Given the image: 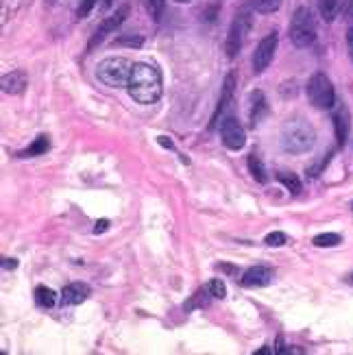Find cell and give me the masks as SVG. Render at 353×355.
Masks as SVG:
<instances>
[{
	"mask_svg": "<svg viewBox=\"0 0 353 355\" xmlns=\"http://www.w3.org/2000/svg\"><path fill=\"white\" fill-rule=\"evenodd\" d=\"M277 179H279V183H284V188L290 190L293 194L301 192V181L295 173H277Z\"/></svg>",
	"mask_w": 353,
	"mask_h": 355,
	"instance_id": "obj_20",
	"label": "cell"
},
{
	"mask_svg": "<svg viewBox=\"0 0 353 355\" xmlns=\"http://www.w3.org/2000/svg\"><path fill=\"white\" fill-rule=\"evenodd\" d=\"M112 5H114V0H105V3H103V7H105V9H110Z\"/></svg>",
	"mask_w": 353,
	"mask_h": 355,
	"instance_id": "obj_35",
	"label": "cell"
},
{
	"mask_svg": "<svg viewBox=\"0 0 353 355\" xmlns=\"http://www.w3.org/2000/svg\"><path fill=\"white\" fill-rule=\"evenodd\" d=\"M316 142V133L312 125L303 118H293L288 120L282 129V146L293 153V155H303V153L312 150Z\"/></svg>",
	"mask_w": 353,
	"mask_h": 355,
	"instance_id": "obj_2",
	"label": "cell"
},
{
	"mask_svg": "<svg viewBox=\"0 0 353 355\" xmlns=\"http://www.w3.org/2000/svg\"><path fill=\"white\" fill-rule=\"evenodd\" d=\"M160 144H162V146H168V148H173V142H171V140H166V137H160Z\"/></svg>",
	"mask_w": 353,
	"mask_h": 355,
	"instance_id": "obj_33",
	"label": "cell"
},
{
	"mask_svg": "<svg viewBox=\"0 0 353 355\" xmlns=\"http://www.w3.org/2000/svg\"><path fill=\"white\" fill-rule=\"evenodd\" d=\"M275 51H277V33H268L266 37L259 40L257 49L253 53V72H264L270 61L275 57Z\"/></svg>",
	"mask_w": 353,
	"mask_h": 355,
	"instance_id": "obj_8",
	"label": "cell"
},
{
	"mask_svg": "<svg viewBox=\"0 0 353 355\" xmlns=\"http://www.w3.org/2000/svg\"><path fill=\"white\" fill-rule=\"evenodd\" d=\"M308 98L316 110H332L336 105L334 85L323 72L312 74V79L308 81Z\"/></svg>",
	"mask_w": 353,
	"mask_h": 355,
	"instance_id": "obj_5",
	"label": "cell"
},
{
	"mask_svg": "<svg viewBox=\"0 0 353 355\" xmlns=\"http://www.w3.org/2000/svg\"><path fill=\"white\" fill-rule=\"evenodd\" d=\"M249 28H251V15L247 11H240L236 15V20L232 22V26H229L227 42H225V51H227L229 59H234L240 53L244 37H247V33H249Z\"/></svg>",
	"mask_w": 353,
	"mask_h": 355,
	"instance_id": "obj_6",
	"label": "cell"
},
{
	"mask_svg": "<svg viewBox=\"0 0 353 355\" xmlns=\"http://www.w3.org/2000/svg\"><path fill=\"white\" fill-rule=\"evenodd\" d=\"M177 3H190V0H177Z\"/></svg>",
	"mask_w": 353,
	"mask_h": 355,
	"instance_id": "obj_37",
	"label": "cell"
},
{
	"mask_svg": "<svg viewBox=\"0 0 353 355\" xmlns=\"http://www.w3.org/2000/svg\"><path fill=\"white\" fill-rule=\"evenodd\" d=\"M35 301H37V305H42V307H55L57 295H55V290H53V288L37 286V288H35Z\"/></svg>",
	"mask_w": 353,
	"mask_h": 355,
	"instance_id": "obj_18",
	"label": "cell"
},
{
	"mask_svg": "<svg viewBox=\"0 0 353 355\" xmlns=\"http://www.w3.org/2000/svg\"><path fill=\"white\" fill-rule=\"evenodd\" d=\"M144 7L150 13V18L155 22H160L164 11H166V0H144Z\"/></svg>",
	"mask_w": 353,
	"mask_h": 355,
	"instance_id": "obj_22",
	"label": "cell"
},
{
	"mask_svg": "<svg viewBox=\"0 0 353 355\" xmlns=\"http://www.w3.org/2000/svg\"><path fill=\"white\" fill-rule=\"evenodd\" d=\"M268 353H273V349H259L255 355H268Z\"/></svg>",
	"mask_w": 353,
	"mask_h": 355,
	"instance_id": "obj_34",
	"label": "cell"
},
{
	"mask_svg": "<svg viewBox=\"0 0 353 355\" xmlns=\"http://www.w3.org/2000/svg\"><path fill=\"white\" fill-rule=\"evenodd\" d=\"M142 37H120L116 40V46H142Z\"/></svg>",
	"mask_w": 353,
	"mask_h": 355,
	"instance_id": "obj_27",
	"label": "cell"
},
{
	"mask_svg": "<svg viewBox=\"0 0 353 355\" xmlns=\"http://www.w3.org/2000/svg\"><path fill=\"white\" fill-rule=\"evenodd\" d=\"M221 137H223V144L232 150H240L247 144V135H244V129L242 125L236 120V118H225L223 125H221Z\"/></svg>",
	"mask_w": 353,
	"mask_h": 355,
	"instance_id": "obj_9",
	"label": "cell"
},
{
	"mask_svg": "<svg viewBox=\"0 0 353 355\" xmlns=\"http://www.w3.org/2000/svg\"><path fill=\"white\" fill-rule=\"evenodd\" d=\"M201 295H203V292H196L194 299H192V301H188V303L183 305V307H186V310H192L194 305H207V299H205V297L201 299Z\"/></svg>",
	"mask_w": 353,
	"mask_h": 355,
	"instance_id": "obj_28",
	"label": "cell"
},
{
	"mask_svg": "<svg viewBox=\"0 0 353 355\" xmlns=\"http://www.w3.org/2000/svg\"><path fill=\"white\" fill-rule=\"evenodd\" d=\"M286 240H288V238H286L284 231H273V234L266 236L264 242H266L268 246H282V244H286Z\"/></svg>",
	"mask_w": 353,
	"mask_h": 355,
	"instance_id": "obj_25",
	"label": "cell"
},
{
	"mask_svg": "<svg viewBox=\"0 0 353 355\" xmlns=\"http://www.w3.org/2000/svg\"><path fill=\"white\" fill-rule=\"evenodd\" d=\"M205 290H207V295L214 297V299H225L227 297V288H225V284L221 279H212Z\"/></svg>",
	"mask_w": 353,
	"mask_h": 355,
	"instance_id": "obj_24",
	"label": "cell"
},
{
	"mask_svg": "<svg viewBox=\"0 0 353 355\" xmlns=\"http://www.w3.org/2000/svg\"><path fill=\"white\" fill-rule=\"evenodd\" d=\"M351 209H353V203H351Z\"/></svg>",
	"mask_w": 353,
	"mask_h": 355,
	"instance_id": "obj_38",
	"label": "cell"
},
{
	"mask_svg": "<svg viewBox=\"0 0 353 355\" xmlns=\"http://www.w3.org/2000/svg\"><path fill=\"white\" fill-rule=\"evenodd\" d=\"M0 83H3L5 94H20V92H24V87L28 85V76L24 70H13V72L5 74Z\"/></svg>",
	"mask_w": 353,
	"mask_h": 355,
	"instance_id": "obj_14",
	"label": "cell"
},
{
	"mask_svg": "<svg viewBox=\"0 0 353 355\" xmlns=\"http://www.w3.org/2000/svg\"><path fill=\"white\" fill-rule=\"evenodd\" d=\"M87 297H89V286L81 284V282H74V284L66 286L64 292H61V305H81Z\"/></svg>",
	"mask_w": 353,
	"mask_h": 355,
	"instance_id": "obj_12",
	"label": "cell"
},
{
	"mask_svg": "<svg viewBox=\"0 0 353 355\" xmlns=\"http://www.w3.org/2000/svg\"><path fill=\"white\" fill-rule=\"evenodd\" d=\"M249 101H251V107H249V120H251V125L255 127V125H259V122H262V118L268 114V103H266L264 92H259V89L251 92Z\"/></svg>",
	"mask_w": 353,
	"mask_h": 355,
	"instance_id": "obj_13",
	"label": "cell"
},
{
	"mask_svg": "<svg viewBox=\"0 0 353 355\" xmlns=\"http://www.w3.org/2000/svg\"><path fill=\"white\" fill-rule=\"evenodd\" d=\"M127 92H129V96L140 105L157 103L164 92V79H162L160 68L153 64H133Z\"/></svg>",
	"mask_w": 353,
	"mask_h": 355,
	"instance_id": "obj_1",
	"label": "cell"
},
{
	"mask_svg": "<svg viewBox=\"0 0 353 355\" xmlns=\"http://www.w3.org/2000/svg\"><path fill=\"white\" fill-rule=\"evenodd\" d=\"M94 5H96V0H83V3L79 5V11H76V15H79V18H87Z\"/></svg>",
	"mask_w": 353,
	"mask_h": 355,
	"instance_id": "obj_26",
	"label": "cell"
},
{
	"mask_svg": "<svg viewBox=\"0 0 353 355\" xmlns=\"http://www.w3.org/2000/svg\"><path fill=\"white\" fill-rule=\"evenodd\" d=\"M343 15L347 20H353V0H343Z\"/></svg>",
	"mask_w": 353,
	"mask_h": 355,
	"instance_id": "obj_29",
	"label": "cell"
},
{
	"mask_svg": "<svg viewBox=\"0 0 353 355\" xmlns=\"http://www.w3.org/2000/svg\"><path fill=\"white\" fill-rule=\"evenodd\" d=\"M249 173H251V177H253L257 183H266V181H268L266 168H264L262 162H259L257 155H249Z\"/></svg>",
	"mask_w": 353,
	"mask_h": 355,
	"instance_id": "obj_19",
	"label": "cell"
},
{
	"mask_svg": "<svg viewBox=\"0 0 353 355\" xmlns=\"http://www.w3.org/2000/svg\"><path fill=\"white\" fill-rule=\"evenodd\" d=\"M347 46H349V55H351V59H353V26L347 31Z\"/></svg>",
	"mask_w": 353,
	"mask_h": 355,
	"instance_id": "obj_31",
	"label": "cell"
},
{
	"mask_svg": "<svg viewBox=\"0 0 353 355\" xmlns=\"http://www.w3.org/2000/svg\"><path fill=\"white\" fill-rule=\"evenodd\" d=\"M334 131H336V140H338V144L345 146L347 137H349V112L345 105H341L338 110L334 112Z\"/></svg>",
	"mask_w": 353,
	"mask_h": 355,
	"instance_id": "obj_15",
	"label": "cell"
},
{
	"mask_svg": "<svg viewBox=\"0 0 353 355\" xmlns=\"http://www.w3.org/2000/svg\"><path fill=\"white\" fill-rule=\"evenodd\" d=\"M290 40L299 49H308L316 42V18L310 7H299L290 20Z\"/></svg>",
	"mask_w": 353,
	"mask_h": 355,
	"instance_id": "obj_4",
	"label": "cell"
},
{
	"mask_svg": "<svg viewBox=\"0 0 353 355\" xmlns=\"http://www.w3.org/2000/svg\"><path fill=\"white\" fill-rule=\"evenodd\" d=\"M234 89H236V74H234V72H229V74L225 76V83H223V89H221L218 105H216V110H214V116H212V120H209V129H216V127H218V122H221L223 114L227 112L229 103L234 101Z\"/></svg>",
	"mask_w": 353,
	"mask_h": 355,
	"instance_id": "obj_10",
	"label": "cell"
},
{
	"mask_svg": "<svg viewBox=\"0 0 353 355\" xmlns=\"http://www.w3.org/2000/svg\"><path fill=\"white\" fill-rule=\"evenodd\" d=\"M127 13H129V7H120L114 15H110L107 20H103L98 26H96V31L92 33V37H89V42H87V51H94L98 44H103L105 42V37L110 35V33H114V31L125 22V18H127Z\"/></svg>",
	"mask_w": 353,
	"mask_h": 355,
	"instance_id": "obj_7",
	"label": "cell"
},
{
	"mask_svg": "<svg viewBox=\"0 0 353 355\" xmlns=\"http://www.w3.org/2000/svg\"><path fill=\"white\" fill-rule=\"evenodd\" d=\"M257 13H273L282 7V0H249Z\"/></svg>",
	"mask_w": 353,
	"mask_h": 355,
	"instance_id": "obj_21",
	"label": "cell"
},
{
	"mask_svg": "<svg viewBox=\"0 0 353 355\" xmlns=\"http://www.w3.org/2000/svg\"><path fill=\"white\" fill-rule=\"evenodd\" d=\"M51 148V142H49V137L46 135H40V137H35V142L31 144L26 150H22L20 155L22 157H37V155H46V150Z\"/></svg>",
	"mask_w": 353,
	"mask_h": 355,
	"instance_id": "obj_16",
	"label": "cell"
},
{
	"mask_svg": "<svg viewBox=\"0 0 353 355\" xmlns=\"http://www.w3.org/2000/svg\"><path fill=\"white\" fill-rule=\"evenodd\" d=\"M347 284H351V286H353V272H349V277H347Z\"/></svg>",
	"mask_w": 353,
	"mask_h": 355,
	"instance_id": "obj_36",
	"label": "cell"
},
{
	"mask_svg": "<svg viewBox=\"0 0 353 355\" xmlns=\"http://www.w3.org/2000/svg\"><path fill=\"white\" fill-rule=\"evenodd\" d=\"M107 229H110V220H98L96 223V227H94V234H103V231H107Z\"/></svg>",
	"mask_w": 353,
	"mask_h": 355,
	"instance_id": "obj_30",
	"label": "cell"
},
{
	"mask_svg": "<svg viewBox=\"0 0 353 355\" xmlns=\"http://www.w3.org/2000/svg\"><path fill=\"white\" fill-rule=\"evenodd\" d=\"M15 266H18V261H15V259H9V257L5 259V268H7V270H9V268H15Z\"/></svg>",
	"mask_w": 353,
	"mask_h": 355,
	"instance_id": "obj_32",
	"label": "cell"
},
{
	"mask_svg": "<svg viewBox=\"0 0 353 355\" xmlns=\"http://www.w3.org/2000/svg\"><path fill=\"white\" fill-rule=\"evenodd\" d=\"M314 244L318 249H329V246H338L341 244V236L338 234H320L314 238Z\"/></svg>",
	"mask_w": 353,
	"mask_h": 355,
	"instance_id": "obj_23",
	"label": "cell"
},
{
	"mask_svg": "<svg viewBox=\"0 0 353 355\" xmlns=\"http://www.w3.org/2000/svg\"><path fill=\"white\" fill-rule=\"evenodd\" d=\"M273 282V270L268 266H253L244 272L242 277V286L244 288H264Z\"/></svg>",
	"mask_w": 353,
	"mask_h": 355,
	"instance_id": "obj_11",
	"label": "cell"
},
{
	"mask_svg": "<svg viewBox=\"0 0 353 355\" xmlns=\"http://www.w3.org/2000/svg\"><path fill=\"white\" fill-rule=\"evenodd\" d=\"M341 9V0H318V11L325 22H332Z\"/></svg>",
	"mask_w": 353,
	"mask_h": 355,
	"instance_id": "obj_17",
	"label": "cell"
},
{
	"mask_svg": "<svg viewBox=\"0 0 353 355\" xmlns=\"http://www.w3.org/2000/svg\"><path fill=\"white\" fill-rule=\"evenodd\" d=\"M133 64L127 57H107L96 66L98 81L110 87H127Z\"/></svg>",
	"mask_w": 353,
	"mask_h": 355,
	"instance_id": "obj_3",
	"label": "cell"
}]
</instances>
